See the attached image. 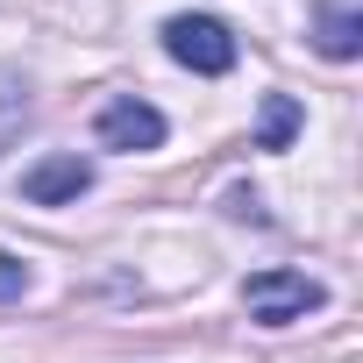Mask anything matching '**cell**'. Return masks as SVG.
Listing matches in <instances>:
<instances>
[{"instance_id": "2", "label": "cell", "mask_w": 363, "mask_h": 363, "mask_svg": "<svg viewBox=\"0 0 363 363\" xmlns=\"http://www.w3.org/2000/svg\"><path fill=\"white\" fill-rule=\"evenodd\" d=\"M164 50L186 65V72H200V79L235 72V29L214 22V15H171L164 22Z\"/></svg>"}, {"instance_id": "1", "label": "cell", "mask_w": 363, "mask_h": 363, "mask_svg": "<svg viewBox=\"0 0 363 363\" xmlns=\"http://www.w3.org/2000/svg\"><path fill=\"white\" fill-rule=\"evenodd\" d=\"M242 306H250V320H264V328H292V320H306L313 306H328V285L306 278V271L271 264V271L242 278Z\"/></svg>"}, {"instance_id": "3", "label": "cell", "mask_w": 363, "mask_h": 363, "mask_svg": "<svg viewBox=\"0 0 363 363\" xmlns=\"http://www.w3.org/2000/svg\"><path fill=\"white\" fill-rule=\"evenodd\" d=\"M93 135H100V150H157V143H164V114H157L150 100H135V93H114V100L100 107Z\"/></svg>"}, {"instance_id": "5", "label": "cell", "mask_w": 363, "mask_h": 363, "mask_svg": "<svg viewBox=\"0 0 363 363\" xmlns=\"http://www.w3.org/2000/svg\"><path fill=\"white\" fill-rule=\"evenodd\" d=\"M313 43H320V57H335V65H349V57L363 50V15H356V0H320Z\"/></svg>"}, {"instance_id": "4", "label": "cell", "mask_w": 363, "mask_h": 363, "mask_svg": "<svg viewBox=\"0 0 363 363\" xmlns=\"http://www.w3.org/2000/svg\"><path fill=\"white\" fill-rule=\"evenodd\" d=\"M86 186H93V164H86L79 150H57V157H43V164L22 171V200H29V207H65V200H79Z\"/></svg>"}, {"instance_id": "7", "label": "cell", "mask_w": 363, "mask_h": 363, "mask_svg": "<svg viewBox=\"0 0 363 363\" xmlns=\"http://www.w3.org/2000/svg\"><path fill=\"white\" fill-rule=\"evenodd\" d=\"M22 292H29V264L0 250V306H8V299H22Z\"/></svg>"}, {"instance_id": "6", "label": "cell", "mask_w": 363, "mask_h": 363, "mask_svg": "<svg viewBox=\"0 0 363 363\" xmlns=\"http://www.w3.org/2000/svg\"><path fill=\"white\" fill-rule=\"evenodd\" d=\"M299 121H306V107H299L292 93H271V100H264V121H257V150H285V143L299 135Z\"/></svg>"}]
</instances>
